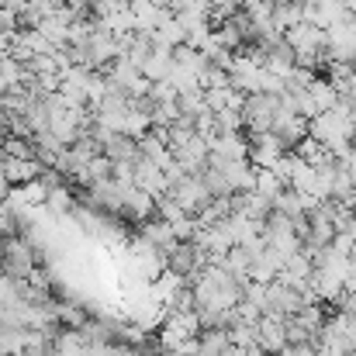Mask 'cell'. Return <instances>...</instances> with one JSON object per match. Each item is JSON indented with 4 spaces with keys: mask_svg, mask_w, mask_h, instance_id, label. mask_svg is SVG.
Returning <instances> with one entry per match:
<instances>
[{
    "mask_svg": "<svg viewBox=\"0 0 356 356\" xmlns=\"http://www.w3.org/2000/svg\"><path fill=\"white\" fill-rule=\"evenodd\" d=\"M104 159H108V163H135V159H138L135 138H128V135H111V138L104 142Z\"/></svg>",
    "mask_w": 356,
    "mask_h": 356,
    "instance_id": "9c48e42d",
    "label": "cell"
},
{
    "mask_svg": "<svg viewBox=\"0 0 356 356\" xmlns=\"http://www.w3.org/2000/svg\"><path fill=\"white\" fill-rule=\"evenodd\" d=\"M350 14H353V17H356V0H350Z\"/></svg>",
    "mask_w": 356,
    "mask_h": 356,
    "instance_id": "9a60e30c",
    "label": "cell"
},
{
    "mask_svg": "<svg viewBox=\"0 0 356 356\" xmlns=\"http://www.w3.org/2000/svg\"><path fill=\"white\" fill-rule=\"evenodd\" d=\"M7 194H10V184H7L3 173H0V201H7Z\"/></svg>",
    "mask_w": 356,
    "mask_h": 356,
    "instance_id": "5bb4252c",
    "label": "cell"
},
{
    "mask_svg": "<svg viewBox=\"0 0 356 356\" xmlns=\"http://www.w3.org/2000/svg\"><path fill=\"white\" fill-rule=\"evenodd\" d=\"M270 21H273V28H277V31L284 35V31H291L294 24H301V21H305V7H301V3H291V0H287V3L273 7V17H270Z\"/></svg>",
    "mask_w": 356,
    "mask_h": 356,
    "instance_id": "30bf717a",
    "label": "cell"
},
{
    "mask_svg": "<svg viewBox=\"0 0 356 356\" xmlns=\"http://www.w3.org/2000/svg\"><path fill=\"white\" fill-rule=\"evenodd\" d=\"M308 97H312V104H315V111L322 115V111H329V108H336V101H339V94H336V87L329 83V80H315V83H308Z\"/></svg>",
    "mask_w": 356,
    "mask_h": 356,
    "instance_id": "8fae6325",
    "label": "cell"
},
{
    "mask_svg": "<svg viewBox=\"0 0 356 356\" xmlns=\"http://www.w3.org/2000/svg\"><path fill=\"white\" fill-rule=\"evenodd\" d=\"M273 115H277V97H266V94H249L245 104H242V121L252 135H263L270 131L273 124Z\"/></svg>",
    "mask_w": 356,
    "mask_h": 356,
    "instance_id": "3957f363",
    "label": "cell"
},
{
    "mask_svg": "<svg viewBox=\"0 0 356 356\" xmlns=\"http://www.w3.org/2000/svg\"><path fill=\"white\" fill-rule=\"evenodd\" d=\"M325 52L329 63H356V17L350 14L336 28L325 31Z\"/></svg>",
    "mask_w": 356,
    "mask_h": 356,
    "instance_id": "7a4b0ae2",
    "label": "cell"
},
{
    "mask_svg": "<svg viewBox=\"0 0 356 356\" xmlns=\"http://www.w3.org/2000/svg\"><path fill=\"white\" fill-rule=\"evenodd\" d=\"M170 66H173V52H170V49L152 45V52L142 59L138 73H142L149 83H159V80H166V76H170Z\"/></svg>",
    "mask_w": 356,
    "mask_h": 356,
    "instance_id": "ba28073f",
    "label": "cell"
},
{
    "mask_svg": "<svg viewBox=\"0 0 356 356\" xmlns=\"http://www.w3.org/2000/svg\"><path fill=\"white\" fill-rule=\"evenodd\" d=\"M208 152L218 159H245L249 156V138L242 131H218L208 138Z\"/></svg>",
    "mask_w": 356,
    "mask_h": 356,
    "instance_id": "52a82bcc",
    "label": "cell"
},
{
    "mask_svg": "<svg viewBox=\"0 0 356 356\" xmlns=\"http://www.w3.org/2000/svg\"><path fill=\"white\" fill-rule=\"evenodd\" d=\"M252 191L259 194V197H266L270 204H273V197L284 191V184H280V177L273 173V170H256V180H252Z\"/></svg>",
    "mask_w": 356,
    "mask_h": 356,
    "instance_id": "7c38bea8",
    "label": "cell"
},
{
    "mask_svg": "<svg viewBox=\"0 0 356 356\" xmlns=\"http://www.w3.org/2000/svg\"><path fill=\"white\" fill-rule=\"evenodd\" d=\"M28 329H0V356H24Z\"/></svg>",
    "mask_w": 356,
    "mask_h": 356,
    "instance_id": "4fadbf2b",
    "label": "cell"
},
{
    "mask_svg": "<svg viewBox=\"0 0 356 356\" xmlns=\"http://www.w3.org/2000/svg\"><path fill=\"white\" fill-rule=\"evenodd\" d=\"M166 197H170V201H177V204H180L187 215H194V218H197L211 201H215V197L208 194V187H204V180H201V177H184V180H177V184L170 187V194H166Z\"/></svg>",
    "mask_w": 356,
    "mask_h": 356,
    "instance_id": "6da1fadb",
    "label": "cell"
},
{
    "mask_svg": "<svg viewBox=\"0 0 356 356\" xmlns=\"http://www.w3.org/2000/svg\"><path fill=\"white\" fill-rule=\"evenodd\" d=\"M0 145H3V124H0Z\"/></svg>",
    "mask_w": 356,
    "mask_h": 356,
    "instance_id": "2e32d148",
    "label": "cell"
},
{
    "mask_svg": "<svg viewBox=\"0 0 356 356\" xmlns=\"http://www.w3.org/2000/svg\"><path fill=\"white\" fill-rule=\"evenodd\" d=\"M280 156H284V142L273 131H263V135H252L245 159L252 163V170H273L280 163Z\"/></svg>",
    "mask_w": 356,
    "mask_h": 356,
    "instance_id": "277c9868",
    "label": "cell"
},
{
    "mask_svg": "<svg viewBox=\"0 0 356 356\" xmlns=\"http://www.w3.org/2000/svg\"><path fill=\"white\" fill-rule=\"evenodd\" d=\"M0 173H3V180L14 187H21V184H31V180H38V173H45V166L38 163V159H14V156H3L0 152Z\"/></svg>",
    "mask_w": 356,
    "mask_h": 356,
    "instance_id": "8992f818",
    "label": "cell"
},
{
    "mask_svg": "<svg viewBox=\"0 0 356 356\" xmlns=\"http://www.w3.org/2000/svg\"><path fill=\"white\" fill-rule=\"evenodd\" d=\"M256 346L263 356H277L280 350H287V336H284V318L277 315H263L256 325Z\"/></svg>",
    "mask_w": 356,
    "mask_h": 356,
    "instance_id": "5b68a950",
    "label": "cell"
}]
</instances>
